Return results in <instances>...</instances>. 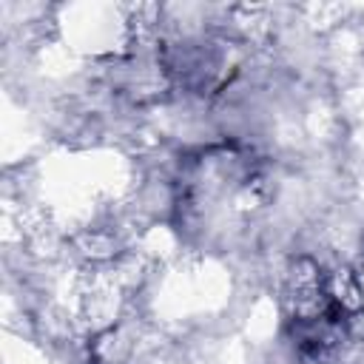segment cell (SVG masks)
<instances>
[{
    "label": "cell",
    "instance_id": "6da1fadb",
    "mask_svg": "<svg viewBox=\"0 0 364 364\" xmlns=\"http://www.w3.org/2000/svg\"><path fill=\"white\" fill-rule=\"evenodd\" d=\"M282 299L296 347L316 361L338 355L350 341L353 321L361 316L353 282L347 279V284H338V279H333L313 259H299L290 264Z\"/></svg>",
    "mask_w": 364,
    "mask_h": 364
}]
</instances>
